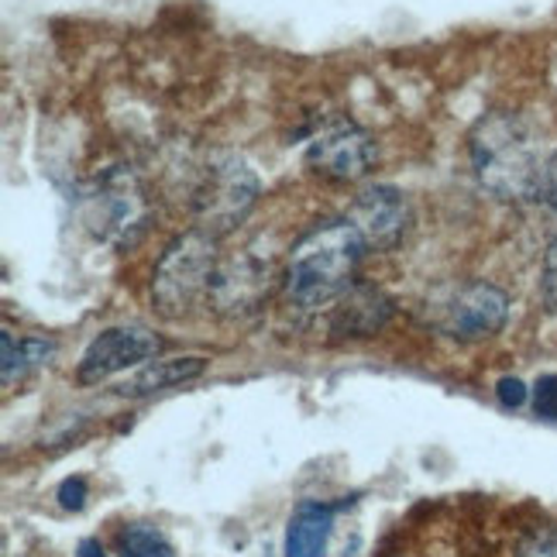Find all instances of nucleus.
Wrapping results in <instances>:
<instances>
[{
    "label": "nucleus",
    "instance_id": "nucleus-1",
    "mask_svg": "<svg viewBox=\"0 0 557 557\" xmlns=\"http://www.w3.org/2000/svg\"><path fill=\"white\" fill-rule=\"evenodd\" d=\"M468 159L479 186L503 203H527L541 197L547 159L533 127L512 111H488L468 135Z\"/></svg>",
    "mask_w": 557,
    "mask_h": 557
},
{
    "label": "nucleus",
    "instance_id": "nucleus-2",
    "mask_svg": "<svg viewBox=\"0 0 557 557\" xmlns=\"http://www.w3.org/2000/svg\"><path fill=\"white\" fill-rule=\"evenodd\" d=\"M366 242L345 221H320L299 238L286 259L283 289L299 310H327L358 283Z\"/></svg>",
    "mask_w": 557,
    "mask_h": 557
},
{
    "label": "nucleus",
    "instance_id": "nucleus-3",
    "mask_svg": "<svg viewBox=\"0 0 557 557\" xmlns=\"http://www.w3.org/2000/svg\"><path fill=\"white\" fill-rule=\"evenodd\" d=\"M259 203V176L255 169L234 152H210L193 186V221L197 231H207L210 238H224L238 227L251 207Z\"/></svg>",
    "mask_w": 557,
    "mask_h": 557
},
{
    "label": "nucleus",
    "instance_id": "nucleus-4",
    "mask_svg": "<svg viewBox=\"0 0 557 557\" xmlns=\"http://www.w3.org/2000/svg\"><path fill=\"white\" fill-rule=\"evenodd\" d=\"M221 265L218 238L207 231H186L162 251L152 272V307L165 320L186 317L210 293V278Z\"/></svg>",
    "mask_w": 557,
    "mask_h": 557
},
{
    "label": "nucleus",
    "instance_id": "nucleus-5",
    "mask_svg": "<svg viewBox=\"0 0 557 557\" xmlns=\"http://www.w3.org/2000/svg\"><path fill=\"white\" fill-rule=\"evenodd\" d=\"M152 218L145 186L127 165H111L83 193V224L94 238L114 248H132Z\"/></svg>",
    "mask_w": 557,
    "mask_h": 557
},
{
    "label": "nucleus",
    "instance_id": "nucleus-6",
    "mask_svg": "<svg viewBox=\"0 0 557 557\" xmlns=\"http://www.w3.org/2000/svg\"><path fill=\"white\" fill-rule=\"evenodd\" d=\"M375 138L355 121H327L320 132L307 141L304 162L310 173L324 176L331 183H355L361 176H369V169L375 165Z\"/></svg>",
    "mask_w": 557,
    "mask_h": 557
},
{
    "label": "nucleus",
    "instance_id": "nucleus-7",
    "mask_svg": "<svg viewBox=\"0 0 557 557\" xmlns=\"http://www.w3.org/2000/svg\"><path fill=\"white\" fill-rule=\"evenodd\" d=\"M509 320V296L485 278H471L458 286L455 296L441 310V331L461 345H479V341L496 337Z\"/></svg>",
    "mask_w": 557,
    "mask_h": 557
},
{
    "label": "nucleus",
    "instance_id": "nucleus-8",
    "mask_svg": "<svg viewBox=\"0 0 557 557\" xmlns=\"http://www.w3.org/2000/svg\"><path fill=\"white\" fill-rule=\"evenodd\" d=\"M162 351V337L145 327V324H121V327H107L100 331L87 351H83L79 366H76V382L79 385H100L111 375L135 369L141 361H152Z\"/></svg>",
    "mask_w": 557,
    "mask_h": 557
},
{
    "label": "nucleus",
    "instance_id": "nucleus-9",
    "mask_svg": "<svg viewBox=\"0 0 557 557\" xmlns=\"http://www.w3.org/2000/svg\"><path fill=\"white\" fill-rule=\"evenodd\" d=\"M275 289V269L255 255H234V259H221L218 272L210 278V307L221 317H251L259 313Z\"/></svg>",
    "mask_w": 557,
    "mask_h": 557
},
{
    "label": "nucleus",
    "instance_id": "nucleus-10",
    "mask_svg": "<svg viewBox=\"0 0 557 557\" xmlns=\"http://www.w3.org/2000/svg\"><path fill=\"white\" fill-rule=\"evenodd\" d=\"M348 221L358 227L366 248L393 251L406 238V231H410L413 210H410V200H406L403 189H396L389 183H375L355 197V203L348 210Z\"/></svg>",
    "mask_w": 557,
    "mask_h": 557
},
{
    "label": "nucleus",
    "instance_id": "nucleus-11",
    "mask_svg": "<svg viewBox=\"0 0 557 557\" xmlns=\"http://www.w3.org/2000/svg\"><path fill=\"white\" fill-rule=\"evenodd\" d=\"M351 499H341V503L304 499V503H296V509L286 520L283 557H327L334 520H337V512H345L351 506Z\"/></svg>",
    "mask_w": 557,
    "mask_h": 557
},
{
    "label": "nucleus",
    "instance_id": "nucleus-12",
    "mask_svg": "<svg viewBox=\"0 0 557 557\" xmlns=\"http://www.w3.org/2000/svg\"><path fill=\"white\" fill-rule=\"evenodd\" d=\"M393 317V299L379 286L355 283L331 310V334L334 337H372Z\"/></svg>",
    "mask_w": 557,
    "mask_h": 557
},
{
    "label": "nucleus",
    "instance_id": "nucleus-13",
    "mask_svg": "<svg viewBox=\"0 0 557 557\" xmlns=\"http://www.w3.org/2000/svg\"><path fill=\"white\" fill-rule=\"evenodd\" d=\"M207 372V358L200 355H186V358H159V361H145V366L117 385V396L127 399H145L165 389H176V385H186L193 379H200Z\"/></svg>",
    "mask_w": 557,
    "mask_h": 557
},
{
    "label": "nucleus",
    "instance_id": "nucleus-14",
    "mask_svg": "<svg viewBox=\"0 0 557 557\" xmlns=\"http://www.w3.org/2000/svg\"><path fill=\"white\" fill-rule=\"evenodd\" d=\"M0 348H4V366H0V375H4V385H14L25 375L38 372L41 366H49L55 355V341L49 337H14L11 331L0 334Z\"/></svg>",
    "mask_w": 557,
    "mask_h": 557
},
{
    "label": "nucleus",
    "instance_id": "nucleus-15",
    "mask_svg": "<svg viewBox=\"0 0 557 557\" xmlns=\"http://www.w3.org/2000/svg\"><path fill=\"white\" fill-rule=\"evenodd\" d=\"M117 554L121 557H176L173 544L156 523H124L117 530Z\"/></svg>",
    "mask_w": 557,
    "mask_h": 557
},
{
    "label": "nucleus",
    "instance_id": "nucleus-16",
    "mask_svg": "<svg viewBox=\"0 0 557 557\" xmlns=\"http://www.w3.org/2000/svg\"><path fill=\"white\" fill-rule=\"evenodd\" d=\"M517 557H557V523L530 530L517 547Z\"/></svg>",
    "mask_w": 557,
    "mask_h": 557
},
{
    "label": "nucleus",
    "instance_id": "nucleus-17",
    "mask_svg": "<svg viewBox=\"0 0 557 557\" xmlns=\"http://www.w3.org/2000/svg\"><path fill=\"white\" fill-rule=\"evenodd\" d=\"M541 299L544 310L557 317V234L544 251V272H541Z\"/></svg>",
    "mask_w": 557,
    "mask_h": 557
},
{
    "label": "nucleus",
    "instance_id": "nucleus-18",
    "mask_svg": "<svg viewBox=\"0 0 557 557\" xmlns=\"http://www.w3.org/2000/svg\"><path fill=\"white\" fill-rule=\"evenodd\" d=\"M55 499L62 509H70V512H79L83 506H87L90 499V485L83 475H70V479H62L59 488H55Z\"/></svg>",
    "mask_w": 557,
    "mask_h": 557
},
{
    "label": "nucleus",
    "instance_id": "nucleus-19",
    "mask_svg": "<svg viewBox=\"0 0 557 557\" xmlns=\"http://www.w3.org/2000/svg\"><path fill=\"white\" fill-rule=\"evenodd\" d=\"M533 410L541 420L557 423V375H541L533 385Z\"/></svg>",
    "mask_w": 557,
    "mask_h": 557
},
{
    "label": "nucleus",
    "instance_id": "nucleus-20",
    "mask_svg": "<svg viewBox=\"0 0 557 557\" xmlns=\"http://www.w3.org/2000/svg\"><path fill=\"white\" fill-rule=\"evenodd\" d=\"M527 396H530V389H527V385L517 375H506L496 385V399L506 406V410H520V406L527 403Z\"/></svg>",
    "mask_w": 557,
    "mask_h": 557
},
{
    "label": "nucleus",
    "instance_id": "nucleus-21",
    "mask_svg": "<svg viewBox=\"0 0 557 557\" xmlns=\"http://www.w3.org/2000/svg\"><path fill=\"white\" fill-rule=\"evenodd\" d=\"M537 200H544L554 213H557V152L547 159V165H544V176H541V197Z\"/></svg>",
    "mask_w": 557,
    "mask_h": 557
},
{
    "label": "nucleus",
    "instance_id": "nucleus-22",
    "mask_svg": "<svg viewBox=\"0 0 557 557\" xmlns=\"http://www.w3.org/2000/svg\"><path fill=\"white\" fill-rule=\"evenodd\" d=\"M76 557H107V554H103L100 541L87 537V541H79V547H76Z\"/></svg>",
    "mask_w": 557,
    "mask_h": 557
}]
</instances>
